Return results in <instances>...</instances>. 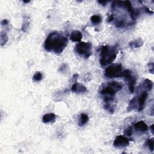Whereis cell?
Wrapping results in <instances>:
<instances>
[{"label": "cell", "mask_w": 154, "mask_h": 154, "mask_svg": "<svg viewBox=\"0 0 154 154\" xmlns=\"http://www.w3.org/2000/svg\"><path fill=\"white\" fill-rule=\"evenodd\" d=\"M122 88V86L118 81H111L106 84L101 90L100 93L104 96H108V97L114 98V96L118 92L121 90Z\"/></svg>", "instance_id": "obj_3"}, {"label": "cell", "mask_w": 154, "mask_h": 154, "mask_svg": "<svg viewBox=\"0 0 154 154\" xmlns=\"http://www.w3.org/2000/svg\"><path fill=\"white\" fill-rule=\"evenodd\" d=\"M82 33L80 31L75 30L72 32L70 36V39L74 42H77L81 41V40L82 39Z\"/></svg>", "instance_id": "obj_11"}, {"label": "cell", "mask_w": 154, "mask_h": 154, "mask_svg": "<svg viewBox=\"0 0 154 154\" xmlns=\"http://www.w3.org/2000/svg\"><path fill=\"white\" fill-rule=\"evenodd\" d=\"M89 121V117L88 115L84 113H81L80 114V118L79 119L78 125L80 126L85 125Z\"/></svg>", "instance_id": "obj_14"}, {"label": "cell", "mask_w": 154, "mask_h": 154, "mask_svg": "<svg viewBox=\"0 0 154 154\" xmlns=\"http://www.w3.org/2000/svg\"><path fill=\"white\" fill-rule=\"evenodd\" d=\"M8 24H9V22H8L7 19H4V20H3L1 21V25H7Z\"/></svg>", "instance_id": "obj_22"}, {"label": "cell", "mask_w": 154, "mask_h": 154, "mask_svg": "<svg viewBox=\"0 0 154 154\" xmlns=\"http://www.w3.org/2000/svg\"><path fill=\"white\" fill-rule=\"evenodd\" d=\"M90 20L93 24L98 25L101 23L102 18L99 15H93L90 17Z\"/></svg>", "instance_id": "obj_15"}, {"label": "cell", "mask_w": 154, "mask_h": 154, "mask_svg": "<svg viewBox=\"0 0 154 154\" xmlns=\"http://www.w3.org/2000/svg\"><path fill=\"white\" fill-rule=\"evenodd\" d=\"M134 129L137 131L145 132L148 130V126L144 121H141L134 124Z\"/></svg>", "instance_id": "obj_10"}, {"label": "cell", "mask_w": 154, "mask_h": 154, "mask_svg": "<svg viewBox=\"0 0 154 154\" xmlns=\"http://www.w3.org/2000/svg\"><path fill=\"white\" fill-rule=\"evenodd\" d=\"M56 116L54 113H48L44 115L42 117V122L45 123H53L55 121Z\"/></svg>", "instance_id": "obj_12"}, {"label": "cell", "mask_w": 154, "mask_h": 154, "mask_svg": "<svg viewBox=\"0 0 154 154\" xmlns=\"http://www.w3.org/2000/svg\"><path fill=\"white\" fill-rule=\"evenodd\" d=\"M92 45L90 42H82L77 44L75 47L76 52L84 59H89L92 55Z\"/></svg>", "instance_id": "obj_5"}, {"label": "cell", "mask_w": 154, "mask_h": 154, "mask_svg": "<svg viewBox=\"0 0 154 154\" xmlns=\"http://www.w3.org/2000/svg\"><path fill=\"white\" fill-rule=\"evenodd\" d=\"M153 126H154V125H153V124H152V125H151V126H150L151 131H152V133H153Z\"/></svg>", "instance_id": "obj_23"}, {"label": "cell", "mask_w": 154, "mask_h": 154, "mask_svg": "<svg viewBox=\"0 0 154 154\" xmlns=\"http://www.w3.org/2000/svg\"><path fill=\"white\" fill-rule=\"evenodd\" d=\"M113 19H114V16L113 15H111L108 18V22H111Z\"/></svg>", "instance_id": "obj_21"}, {"label": "cell", "mask_w": 154, "mask_h": 154, "mask_svg": "<svg viewBox=\"0 0 154 154\" xmlns=\"http://www.w3.org/2000/svg\"><path fill=\"white\" fill-rule=\"evenodd\" d=\"M30 1H24V3H30Z\"/></svg>", "instance_id": "obj_24"}, {"label": "cell", "mask_w": 154, "mask_h": 154, "mask_svg": "<svg viewBox=\"0 0 154 154\" xmlns=\"http://www.w3.org/2000/svg\"><path fill=\"white\" fill-rule=\"evenodd\" d=\"M125 133L126 135H127V136H131L132 134V128H128V129H126L125 131Z\"/></svg>", "instance_id": "obj_19"}, {"label": "cell", "mask_w": 154, "mask_h": 154, "mask_svg": "<svg viewBox=\"0 0 154 154\" xmlns=\"http://www.w3.org/2000/svg\"><path fill=\"white\" fill-rule=\"evenodd\" d=\"M8 41V37L6 33H1V37H0V42H1V45L3 46L5 45Z\"/></svg>", "instance_id": "obj_17"}, {"label": "cell", "mask_w": 154, "mask_h": 154, "mask_svg": "<svg viewBox=\"0 0 154 154\" xmlns=\"http://www.w3.org/2000/svg\"><path fill=\"white\" fill-rule=\"evenodd\" d=\"M147 96H148V93L146 90L143 91L140 95L139 98L138 99V105H139L138 111H142L144 109L145 102L147 98Z\"/></svg>", "instance_id": "obj_8"}, {"label": "cell", "mask_w": 154, "mask_h": 154, "mask_svg": "<svg viewBox=\"0 0 154 154\" xmlns=\"http://www.w3.org/2000/svg\"><path fill=\"white\" fill-rule=\"evenodd\" d=\"M68 44V38L57 31L51 33L45 41L44 48L48 52L62 53Z\"/></svg>", "instance_id": "obj_1"}, {"label": "cell", "mask_w": 154, "mask_h": 154, "mask_svg": "<svg viewBox=\"0 0 154 154\" xmlns=\"http://www.w3.org/2000/svg\"><path fill=\"white\" fill-rule=\"evenodd\" d=\"M146 145L151 152H153L154 149V140L153 138L148 139L146 142Z\"/></svg>", "instance_id": "obj_18"}, {"label": "cell", "mask_w": 154, "mask_h": 154, "mask_svg": "<svg viewBox=\"0 0 154 154\" xmlns=\"http://www.w3.org/2000/svg\"><path fill=\"white\" fill-rule=\"evenodd\" d=\"M122 77L125 78L128 81L129 91L131 93H133L135 89V84L136 82V77L134 76L132 73V71L130 70H126L122 73Z\"/></svg>", "instance_id": "obj_6"}, {"label": "cell", "mask_w": 154, "mask_h": 154, "mask_svg": "<svg viewBox=\"0 0 154 154\" xmlns=\"http://www.w3.org/2000/svg\"><path fill=\"white\" fill-rule=\"evenodd\" d=\"M143 44V42L142 40V38H139L136 40H134L129 43V45L132 48H137L141 47Z\"/></svg>", "instance_id": "obj_13"}, {"label": "cell", "mask_w": 154, "mask_h": 154, "mask_svg": "<svg viewBox=\"0 0 154 154\" xmlns=\"http://www.w3.org/2000/svg\"><path fill=\"white\" fill-rule=\"evenodd\" d=\"M71 90L73 92L77 93H84L87 91V88L83 84L79 83H74L72 86Z\"/></svg>", "instance_id": "obj_9"}, {"label": "cell", "mask_w": 154, "mask_h": 154, "mask_svg": "<svg viewBox=\"0 0 154 154\" xmlns=\"http://www.w3.org/2000/svg\"><path fill=\"white\" fill-rule=\"evenodd\" d=\"M43 78V75L41 72H37L33 77V80L34 81H40Z\"/></svg>", "instance_id": "obj_16"}, {"label": "cell", "mask_w": 154, "mask_h": 154, "mask_svg": "<svg viewBox=\"0 0 154 154\" xmlns=\"http://www.w3.org/2000/svg\"><path fill=\"white\" fill-rule=\"evenodd\" d=\"M122 66L121 64H114L108 66L104 71V76L107 78L122 77Z\"/></svg>", "instance_id": "obj_4"}, {"label": "cell", "mask_w": 154, "mask_h": 154, "mask_svg": "<svg viewBox=\"0 0 154 154\" xmlns=\"http://www.w3.org/2000/svg\"><path fill=\"white\" fill-rule=\"evenodd\" d=\"M108 2H109V1H98V3H99L100 4H101L102 6H106Z\"/></svg>", "instance_id": "obj_20"}, {"label": "cell", "mask_w": 154, "mask_h": 154, "mask_svg": "<svg viewBox=\"0 0 154 154\" xmlns=\"http://www.w3.org/2000/svg\"><path fill=\"white\" fill-rule=\"evenodd\" d=\"M118 51L116 46H103L101 48L100 62L101 66L104 67L112 63L116 59Z\"/></svg>", "instance_id": "obj_2"}, {"label": "cell", "mask_w": 154, "mask_h": 154, "mask_svg": "<svg viewBox=\"0 0 154 154\" xmlns=\"http://www.w3.org/2000/svg\"><path fill=\"white\" fill-rule=\"evenodd\" d=\"M129 144V140L123 136H118L116 137L114 142L113 146L118 148H123L128 146Z\"/></svg>", "instance_id": "obj_7"}]
</instances>
